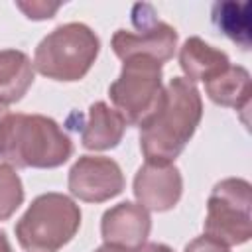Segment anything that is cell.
I'll list each match as a JSON object with an SVG mask.
<instances>
[{"label": "cell", "instance_id": "4", "mask_svg": "<svg viewBox=\"0 0 252 252\" xmlns=\"http://www.w3.org/2000/svg\"><path fill=\"white\" fill-rule=\"evenodd\" d=\"M81 226L79 205L63 193L37 195L14 226L26 252H57L73 240Z\"/></svg>", "mask_w": 252, "mask_h": 252}, {"label": "cell", "instance_id": "7", "mask_svg": "<svg viewBox=\"0 0 252 252\" xmlns=\"http://www.w3.org/2000/svg\"><path fill=\"white\" fill-rule=\"evenodd\" d=\"M132 24L138 28V33L116 30L110 41L112 51L120 61L132 55H148L163 65L173 57L177 47V32L158 18L152 4H134Z\"/></svg>", "mask_w": 252, "mask_h": 252}, {"label": "cell", "instance_id": "10", "mask_svg": "<svg viewBox=\"0 0 252 252\" xmlns=\"http://www.w3.org/2000/svg\"><path fill=\"white\" fill-rule=\"evenodd\" d=\"M152 230L150 213L132 201H122L104 211L100 219V234L104 244L120 248H138Z\"/></svg>", "mask_w": 252, "mask_h": 252}, {"label": "cell", "instance_id": "9", "mask_svg": "<svg viewBox=\"0 0 252 252\" xmlns=\"http://www.w3.org/2000/svg\"><path fill=\"white\" fill-rule=\"evenodd\" d=\"M134 197L146 211L165 213L171 211L183 193L181 171L173 163L146 161L134 175Z\"/></svg>", "mask_w": 252, "mask_h": 252}, {"label": "cell", "instance_id": "19", "mask_svg": "<svg viewBox=\"0 0 252 252\" xmlns=\"http://www.w3.org/2000/svg\"><path fill=\"white\" fill-rule=\"evenodd\" d=\"M130 252H173V250L167 244H161V242H144L142 246L132 248Z\"/></svg>", "mask_w": 252, "mask_h": 252}, {"label": "cell", "instance_id": "17", "mask_svg": "<svg viewBox=\"0 0 252 252\" xmlns=\"http://www.w3.org/2000/svg\"><path fill=\"white\" fill-rule=\"evenodd\" d=\"M16 6L26 14V18L30 20H51L55 16V12L61 8V2H49V0H30V2H22L18 0Z\"/></svg>", "mask_w": 252, "mask_h": 252}, {"label": "cell", "instance_id": "3", "mask_svg": "<svg viewBox=\"0 0 252 252\" xmlns=\"http://www.w3.org/2000/svg\"><path fill=\"white\" fill-rule=\"evenodd\" d=\"M98 51L100 39L87 24H61L37 43L33 69L51 81H81L94 65Z\"/></svg>", "mask_w": 252, "mask_h": 252}, {"label": "cell", "instance_id": "12", "mask_svg": "<svg viewBox=\"0 0 252 252\" xmlns=\"http://www.w3.org/2000/svg\"><path fill=\"white\" fill-rule=\"evenodd\" d=\"M177 59H179L181 71L185 73V79L191 81L193 85L197 81L207 83L215 79L230 65V59L224 51L205 43L197 35L187 37L183 41V45L179 47Z\"/></svg>", "mask_w": 252, "mask_h": 252}, {"label": "cell", "instance_id": "20", "mask_svg": "<svg viewBox=\"0 0 252 252\" xmlns=\"http://www.w3.org/2000/svg\"><path fill=\"white\" fill-rule=\"evenodd\" d=\"M130 250L132 248H120V246H112V244H102L94 252H130Z\"/></svg>", "mask_w": 252, "mask_h": 252}, {"label": "cell", "instance_id": "14", "mask_svg": "<svg viewBox=\"0 0 252 252\" xmlns=\"http://www.w3.org/2000/svg\"><path fill=\"white\" fill-rule=\"evenodd\" d=\"M33 63L20 49H0V102H20L33 85Z\"/></svg>", "mask_w": 252, "mask_h": 252}, {"label": "cell", "instance_id": "6", "mask_svg": "<svg viewBox=\"0 0 252 252\" xmlns=\"http://www.w3.org/2000/svg\"><path fill=\"white\" fill-rule=\"evenodd\" d=\"M252 185L242 177L219 181L207 201L205 234L230 246L246 244L252 236Z\"/></svg>", "mask_w": 252, "mask_h": 252}, {"label": "cell", "instance_id": "15", "mask_svg": "<svg viewBox=\"0 0 252 252\" xmlns=\"http://www.w3.org/2000/svg\"><path fill=\"white\" fill-rule=\"evenodd\" d=\"M250 2H217L213 4V24L217 30L238 43L244 51L250 49Z\"/></svg>", "mask_w": 252, "mask_h": 252}, {"label": "cell", "instance_id": "16", "mask_svg": "<svg viewBox=\"0 0 252 252\" xmlns=\"http://www.w3.org/2000/svg\"><path fill=\"white\" fill-rule=\"evenodd\" d=\"M24 203V185L14 167L0 163V222L8 220Z\"/></svg>", "mask_w": 252, "mask_h": 252}, {"label": "cell", "instance_id": "5", "mask_svg": "<svg viewBox=\"0 0 252 252\" xmlns=\"http://www.w3.org/2000/svg\"><path fill=\"white\" fill-rule=\"evenodd\" d=\"M108 96L126 124L142 126L163 98L161 63L148 55L124 59L118 79L108 87Z\"/></svg>", "mask_w": 252, "mask_h": 252}, {"label": "cell", "instance_id": "8", "mask_svg": "<svg viewBox=\"0 0 252 252\" xmlns=\"http://www.w3.org/2000/svg\"><path fill=\"white\" fill-rule=\"evenodd\" d=\"M120 165L104 156H81L69 169L67 187L73 197L85 203H104L124 191Z\"/></svg>", "mask_w": 252, "mask_h": 252}, {"label": "cell", "instance_id": "13", "mask_svg": "<svg viewBox=\"0 0 252 252\" xmlns=\"http://www.w3.org/2000/svg\"><path fill=\"white\" fill-rule=\"evenodd\" d=\"M205 93L215 104L234 110H248L252 94L250 73L242 65H228L220 75L205 83Z\"/></svg>", "mask_w": 252, "mask_h": 252}, {"label": "cell", "instance_id": "1", "mask_svg": "<svg viewBox=\"0 0 252 252\" xmlns=\"http://www.w3.org/2000/svg\"><path fill=\"white\" fill-rule=\"evenodd\" d=\"M203 118L199 89L185 77L169 79L158 110L140 126V150L146 161L173 163Z\"/></svg>", "mask_w": 252, "mask_h": 252}, {"label": "cell", "instance_id": "22", "mask_svg": "<svg viewBox=\"0 0 252 252\" xmlns=\"http://www.w3.org/2000/svg\"><path fill=\"white\" fill-rule=\"evenodd\" d=\"M6 114H8V106H6L4 102H0V120H2Z\"/></svg>", "mask_w": 252, "mask_h": 252}, {"label": "cell", "instance_id": "2", "mask_svg": "<svg viewBox=\"0 0 252 252\" xmlns=\"http://www.w3.org/2000/svg\"><path fill=\"white\" fill-rule=\"evenodd\" d=\"M73 156V142L49 116L8 112L0 120V159L20 169H53Z\"/></svg>", "mask_w": 252, "mask_h": 252}, {"label": "cell", "instance_id": "11", "mask_svg": "<svg viewBox=\"0 0 252 252\" xmlns=\"http://www.w3.org/2000/svg\"><path fill=\"white\" fill-rule=\"evenodd\" d=\"M79 122L81 124L77 130H81V144L83 148L93 152L116 148L128 126L126 120L120 116V112L110 108L102 100L93 102L89 106L87 116L79 114Z\"/></svg>", "mask_w": 252, "mask_h": 252}, {"label": "cell", "instance_id": "18", "mask_svg": "<svg viewBox=\"0 0 252 252\" xmlns=\"http://www.w3.org/2000/svg\"><path fill=\"white\" fill-rule=\"evenodd\" d=\"M183 252H230V248H228L226 244H222V242H219V240H215V238L203 234V236L193 238V240L185 246Z\"/></svg>", "mask_w": 252, "mask_h": 252}, {"label": "cell", "instance_id": "21", "mask_svg": "<svg viewBox=\"0 0 252 252\" xmlns=\"http://www.w3.org/2000/svg\"><path fill=\"white\" fill-rule=\"evenodd\" d=\"M0 252H12L10 240H8V236H6L4 230H0Z\"/></svg>", "mask_w": 252, "mask_h": 252}]
</instances>
